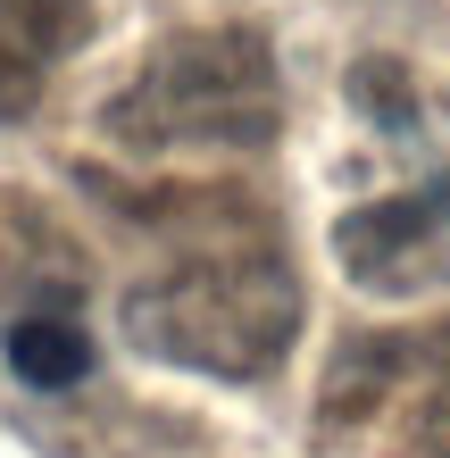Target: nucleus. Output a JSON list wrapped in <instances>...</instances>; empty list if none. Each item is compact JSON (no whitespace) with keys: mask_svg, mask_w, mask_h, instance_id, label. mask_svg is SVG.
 I'll list each match as a JSON object with an SVG mask.
<instances>
[{"mask_svg":"<svg viewBox=\"0 0 450 458\" xmlns=\"http://www.w3.org/2000/svg\"><path fill=\"white\" fill-rule=\"evenodd\" d=\"M117 150H267L284 125L276 50L250 25L167 34L150 67L100 109Z\"/></svg>","mask_w":450,"mask_h":458,"instance_id":"obj_1","label":"nucleus"},{"mask_svg":"<svg viewBox=\"0 0 450 458\" xmlns=\"http://www.w3.org/2000/svg\"><path fill=\"white\" fill-rule=\"evenodd\" d=\"M117 317L142 359L250 384V375H276L284 350H293L301 284L284 259H208V267H175V276L134 284Z\"/></svg>","mask_w":450,"mask_h":458,"instance_id":"obj_2","label":"nucleus"},{"mask_svg":"<svg viewBox=\"0 0 450 458\" xmlns=\"http://www.w3.org/2000/svg\"><path fill=\"white\" fill-rule=\"evenodd\" d=\"M334 250L351 267V284L367 292H426L450 276V167L426 192L401 200H367L334 225Z\"/></svg>","mask_w":450,"mask_h":458,"instance_id":"obj_3","label":"nucleus"},{"mask_svg":"<svg viewBox=\"0 0 450 458\" xmlns=\"http://www.w3.org/2000/svg\"><path fill=\"white\" fill-rule=\"evenodd\" d=\"M92 34V0H0V117L42 100V67Z\"/></svg>","mask_w":450,"mask_h":458,"instance_id":"obj_4","label":"nucleus"},{"mask_svg":"<svg viewBox=\"0 0 450 458\" xmlns=\"http://www.w3.org/2000/svg\"><path fill=\"white\" fill-rule=\"evenodd\" d=\"M417 367V342L409 334H359L342 342V359L326 367V392H317V409H326V425H359L384 409V392L401 384V375Z\"/></svg>","mask_w":450,"mask_h":458,"instance_id":"obj_5","label":"nucleus"},{"mask_svg":"<svg viewBox=\"0 0 450 458\" xmlns=\"http://www.w3.org/2000/svg\"><path fill=\"white\" fill-rule=\"evenodd\" d=\"M0 350H9L17 384H34V392H67V384L92 375V342H84V326H67V317H17V326L0 334Z\"/></svg>","mask_w":450,"mask_h":458,"instance_id":"obj_6","label":"nucleus"},{"mask_svg":"<svg viewBox=\"0 0 450 458\" xmlns=\"http://www.w3.org/2000/svg\"><path fill=\"white\" fill-rule=\"evenodd\" d=\"M351 100H359V117L384 125V133H409L417 125V84H409L401 59H359L351 67Z\"/></svg>","mask_w":450,"mask_h":458,"instance_id":"obj_7","label":"nucleus"},{"mask_svg":"<svg viewBox=\"0 0 450 458\" xmlns=\"http://www.w3.org/2000/svg\"><path fill=\"white\" fill-rule=\"evenodd\" d=\"M442 342V367H434V384H426V409H417V442H426L434 458H450V334Z\"/></svg>","mask_w":450,"mask_h":458,"instance_id":"obj_8","label":"nucleus"}]
</instances>
